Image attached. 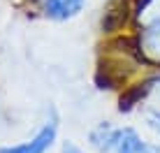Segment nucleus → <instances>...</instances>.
Here are the masks:
<instances>
[{
  "instance_id": "nucleus-2",
  "label": "nucleus",
  "mask_w": 160,
  "mask_h": 153,
  "mask_svg": "<svg viewBox=\"0 0 160 153\" xmlns=\"http://www.w3.org/2000/svg\"><path fill=\"white\" fill-rule=\"evenodd\" d=\"M114 153H160V144H148L132 128H121Z\"/></svg>"
},
{
  "instance_id": "nucleus-5",
  "label": "nucleus",
  "mask_w": 160,
  "mask_h": 153,
  "mask_svg": "<svg viewBox=\"0 0 160 153\" xmlns=\"http://www.w3.org/2000/svg\"><path fill=\"white\" fill-rule=\"evenodd\" d=\"M139 51L148 61L160 63V21L144 28V32L139 37Z\"/></svg>"
},
{
  "instance_id": "nucleus-6",
  "label": "nucleus",
  "mask_w": 160,
  "mask_h": 153,
  "mask_svg": "<svg viewBox=\"0 0 160 153\" xmlns=\"http://www.w3.org/2000/svg\"><path fill=\"white\" fill-rule=\"evenodd\" d=\"M151 84H153V81H146V84H139V86H135V88L125 91L123 95H121V100H118V111H130V109L148 93Z\"/></svg>"
},
{
  "instance_id": "nucleus-1",
  "label": "nucleus",
  "mask_w": 160,
  "mask_h": 153,
  "mask_svg": "<svg viewBox=\"0 0 160 153\" xmlns=\"http://www.w3.org/2000/svg\"><path fill=\"white\" fill-rule=\"evenodd\" d=\"M56 135H58V121L51 118L37 130L32 139L16 146H0V153H47L56 141Z\"/></svg>"
},
{
  "instance_id": "nucleus-7",
  "label": "nucleus",
  "mask_w": 160,
  "mask_h": 153,
  "mask_svg": "<svg viewBox=\"0 0 160 153\" xmlns=\"http://www.w3.org/2000/svg\"><path fill=\"white\" fill-rule=\"evenodd\" d=\"M146 125L156 135H160V109H148L146 111Z\"/></svg>"
},
{
  "instance_id": "nucleus-4",
  "label": "nucleus",
  "mask_w": 160,
  "mask_h": 153,
  "mask_svg": "<svg viewBox=\"0 0 160 153\" xmlns=\"http://www.w3.org/2000/svg\"><path fill=\"white\" fill-rule=\"evenodd\" d=\"M86 0H44V16L53 21H68L84 9Z\"/></svg>"
},
{
  "instance_id": "nucleus-8",
  "label": "nucleus",
  "mask_w": 160,
  "mask_h": 153,
  "mask_svg": "<svg viewBox=\"0 0 160 153\" xmlns=\"http://www.w3.org/2000/svg\"><path fill=\"white\" fill-rule=\"evenodd\" d=\"M60 153H86V151H81L79 146L74 144V141H63V146H60Z\"/></svg>"
},
{
  "instance_id": "nucleus-3",
  "label": "nucleus",
  "mask_w": 160,
  "mask_h": 153,
  "mask_svg": "<svg viewBox=\"0 0 160 153\" xmlns=\"http://www.w3.org/2000/svg\"><path fill=\"white\" fill-rule=\"evenodd\" d=\"M118 128H112L109 123H98L95 128L88 132V144L93 146L98 153H112L116 149L118 141Z\"/></svg>"
}]
</instances>
